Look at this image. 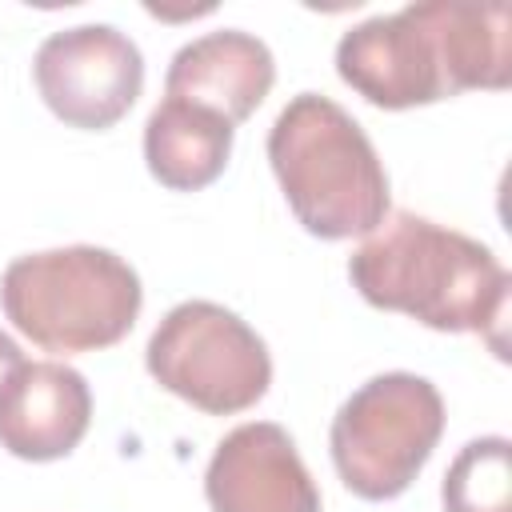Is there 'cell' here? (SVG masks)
<instances>
[{"instance_id": "obj_1", "label": "cell", "mask_w": 512, "mask_h": 512, "mask_svg": "<svg viewBox=\"0 0 512 512\" xmlns=\"http://www.w3.org/2000/svg\"><path fill=\"white\" fill-rule=\"evenodd\" d=\"M336 72L380 108H416L464 88H508V4L420 0L352 24L336 44Z\"/></svg>"}, {"instance_id": "obj_2", "label": "cell", "mask_w": 512, "mask_h": 512, "mask_svg": "<svg viewBox=\"0 0 512 512\" xmlns=\"http://www.w3.org/2000/svg\"><path fill=\"white\" fill-rule=\"evenodd\" d=\"M348 276L372 308L436 332H480L504 356L512 276L488 244L416 212H388L352 252Z\"/></svg>"}, {"instance_id": "obj_3", "label": "cell", "mask_w": 512, "mask_h": 512, "mask_svg": "<svg viewBox=\"0 0 512 512\" xmlns=\"http://www.w3.org/2000/svg\"><path fill=\"white\" fill-rule=\"evenodd\" d=\"M292 216L320 240L368 236L388 216V172L352 112L320 92L292 96L268 132Z\"/></svg>"}, {"instance_id": "obj_4", "label": "cell", "mask_w": 512, "mask_h": 512, "mask_svg": "<svg viewBox=\"0 0 512 512\" xmlns=\"http://www.w3.org/2000/svg\"><path fill=\"white\" fill-rule=\"evenodd\" d=\"M4 316L44 352H96L124 340L140 316L136 268L96 244L16 256L0 276Z\"/></svg>"}, {"instance_id": "obj_5", "label": "cell", "mask_w": 512, "mask_h": 512, "mask_svg": "<svg viewBox=\"0 0 512 512\" xmlns=\"http://www.w3.org/2000/svg\"><path fill=\"white\" fill-rule=\"evenodd\" d=\"M440 432L444 400L436 384L416 372H380L340 404L328 448L348 492L392 500L428 464Z\"/></svg>"}, {"instance_id": "obj_6", "label": "cell", "mask_w": 512, "mask_h": 512, "mask_svg": "<svg viewBox=\"0 0 512 512\" xmlns=\"http://www.w3.org/2000/svg\"><path fill=\"white\" fill-rule=\"evenodd\" d=\"M144 360L160 388L212 416L252 408L272 384L268 344L212 300L176 304L148 336Z\"/></svg>"}, {"instance_id": "obj_7", "label": "cell", "mask_w": 512, "mask_h": 512, "mask_svg": "<svg viewBox=\"0 0 512 512\" xmlns=\"http://www.w3.org/2000/svg\"><path fill=\"white\" fill-rule=\"evenodd\" d=\"M44 104L72 128H112L144 88V56L112 24H76L52 32L32 60Z\"/></svg>"}, {"instance_id": "obj_8", "label": "cell", "mask_w": 512, "mask_h": 512, "mask_svg": "<svg viewBox=\"0 0 512 512\" xmlns=\"http://www.w3.org/2000/svg\"><path fill=\"white\" fill-rule=\"evenodd\" d=\"M204 492L212 512H320L316 480L272 420L240 424L216 444Z\"/></svg>"}, {"instance_id": "obj_9", "label": "cell", "mask_w": 512, "mask_h": 512, "mask_svg": "<svg viewBox=\"0 0 512 512\" xmlns=\"http://www.w3.org/2000/svg\"><path fill=\"white\" fill-rule=\"evenodd\" d=\"M92 420L88 380L60 360H24L0 384V448L20 460L68 456Z\"/></svg>"}, {"instance_id": "obj_10", "label": "cell", "mask_w": 512, "mask_h": 512, "mask_svg": "<svg viewBox=\"0 0 512 512\" xmlns=\"http://www.w3.org/2000/svg\"><path fill=\"white\" fill-rule=\"evenodd\" d=\"M276 80V60L268 44L240 28H220L188 40L164 76V96L200 104L224 116L232 128L248 120Z\"/></svg>"}, {"instance_id": "obj_11", "label": "cell", "mask_w": 512, "mask_h": 512, "mask_svg": "<svg viewBox=\"0 0 512 512\" xmlns=\"http://www.w3.org/2000/svg\"><path fill=\"white\" fill-rule=\"evenodd\" d=\"M232 124L200 104L164 96L144 124L148 172L172 192H196L212 184L232 156Z\"/></svg>"}, {"instance_id": "obj_12", "label": "cell", "mask_w": 512, "mask_h": 512, "mask_svg": "<svg viewBox=\"0 0 512 512\" xmlns=\"http://www.w3.org/2000/svg\"><path fill=\"white\" fill-rule=\"evenodd\" d=\"M444 512H512V444L504 436L468 440L444 472Z\"/></svg>"}, {"instance_id": "obj_13", "label": "cell", "mask_w": 512, "mask_h": 512, "mask_svg": "<svg viewBox=\"0 0 512 512\" xmlns=\"http://www.w3.org/2000/svg\"><path fill=\"white\" fill-rule=\"evenodd\" d=\"M20 364H24V352H20V344H16L8 332H0V384H4V380H8V376L20 368Z\"/></svg>"}]
</instances>
